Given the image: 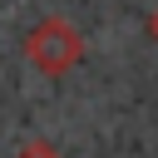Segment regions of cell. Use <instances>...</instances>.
I'll use <instances>...</instances> for the list:
<instances>
[{"label": "cell", "mask_w": 158, "mask_h": 158, "mask_svg": "<svg viewBox=\"0 0 158 158\" xmlns=\"http://www.w3.org/2000/svg\"><path fill=\"white\" fill-rule=\"evenodd\" d=\"M25 54H30V64H35L40 74H69V69L84 59V40H79V30H74L69 20L49 15V20H40V25L25 35Z\"/></svg>", "instance_id": "6da1fadb"}, {"label": "cell", "mask_w": 158, "mask_h": 158, "mask_svg": "<svg viewBox=\"0 0 158 158\" xmlns=\"http://www.w3.org/2000/svg\"><path fill=\"white\" fill-rule=\"evenodd\" d=\"M20 158H59L49 143H30V148H20Z\"/></svg>", "instance_id": "7a4b0ae2"}, {"label": "cell", "mask_w": 158, "mask_h": 158, "mask_svg": "<svg viewBox=\"0 0 158 158\" xmlns=\"http://www.w3.org/2000/svg\"><path fill=\"white\" fill-rule=\"evenodd\" d=\"M148 35H153V40H158V10H153V15H148Z\"/></svg>", "instance_id": "3957f363"}]
</instances>
